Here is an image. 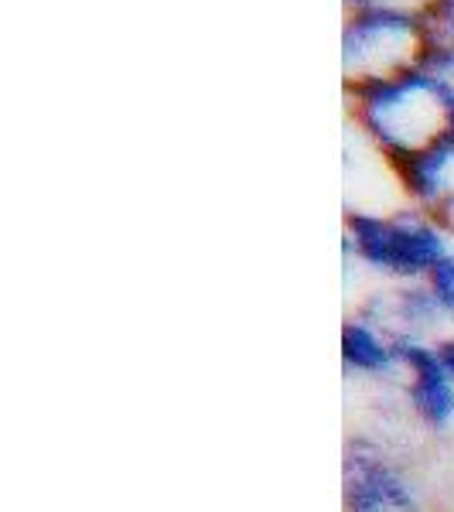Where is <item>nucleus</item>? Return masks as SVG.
I'll list each match as a JSON object with an SVG mask.
<instances>
[{"mask_svg": "<svg viewBox=\"0 0 454 512\" xmlns=\"http://www.w3.org/2000/svg\"><path fill=\"white\" fill-rule=\"evenodd\" d=\"M451 250L448 229L420 209L345 216V260L359 263L383 284H417Z\"/></svg>", "mask_w": 454, "mask_h": 512, "instance_id": "obj_2", "label": "nucleus"}, {"mask_svg": "<svg viewBox=\"0 0 454 512\" xmlns=\"http://www.w3.org/2000/svg\"><path fill=\"white\" fill-rule=\"evenodd\" d=\"M359 7H369L373 14H396V18H410V11H417L420 4L431 0H356Z\"/></svg>", "mask_w": 454, "mask_h": 512, "instance_id": "obj_10", "label": "nucleus"}, {"mask_svg": "<svg viewBox=\"0 0 454 512\" xmlns=\"http://www.w3.org/2000/svg\"><path fill=\"white\" fill-rule=\"evenodd\" d=\"M396 175L414 209L434 216L448 233H454V134L431 151L396 164Z\"/></svg>", "mask_w": 454, "mask_h": 512, "instance_id": "obj_8", "label": "nucleus"}, {"mask_svg": "<svg viewBox=\"0 0 454 512\" xmlns=\"http://www.w3.org/2000/svg\"><path fill=\"white\" fill-rule=\"evenodd\" d=\"M434 349H437V359L444 362V369H448L451 379H454V328H451L448 335H441V338H437V342H434Z\"/></svg>", "mask_w": 454, "mask_h": 512, "instance_id": "obj_11", "label": "nucleus"}, {"mask_svg": "<svg viewBox=\"0 0 454 512\" xmlns=\"http://www.w3.org/2000/svg\"><path fill=\"white\" fill-rule=\"evenodd\" d=\"M359 120L386 161L403 164L454 134V82L434 69L362 86Z\"/></svg>", "mask_w": 454, "mask_h": 512, "instance_id": "obj_1", "label": "nucleus"}, {"mask_svg": "<svg viewBox=\"0 0 454 512\" xmlns=\"http://www.w3.org/2000/svg\"><path fill=\"white\" fill-rule=\"evenodd\" d=\"M362 318L383 328L396 342H437L451 332V321L437 308L424 280L417 284H383L356 304Z\"/></svg>", "mask_w": 454, "mask_h": 512, "instance_id": "obj_6", "label": "nucleus"}, {"mask_svg": "<svg viewBox=\"0 0 454 512\" xmlns=\"http://www.w3.org/2000/svg\"><path fill=\"white\" fill-rule=\"evenodd\" d=\"M417 52L414 18L369 14V18L352 24L345 35V72H349V79L376 86V82L407 76L403 69L414 65Z\"/></svg>", "mask_w": 454, "mask_h": 512, "instance_id": "obj_5", "label": "nucleus"}, {"mask_svg": "<svg viewBox=\"0 0 454 512\" xmlns=\"http://www.w3.org/2000/svg\"><path fill=\"white\" fill-rule=\"evenodd\" d=\"M338 359H342L345 379L376 386V390H396L403 373V345L373 325L369 318H362L359 311H352L342 321L338 332Z\"/></svg>", "mask_w": 454, "mask_h": 512, "instance_id": "obj_7", "label": "nucleus"}, {"mask_svg": "<svg viewBox=\"0 0 454 512\" xmlns=\"http://www.w3.org/2000/svg\"><path fill=\"white\" fill-rule=\"evenodd\" d=\"M342 512H434L424 478L386 437L356 431L342 448Z\"/></svg>", "mask_w": 454, "mask_h": 512, "instance_id": "obj_3", "label": "nucleus"}, {"mask_svg": "<svg viewBox=\"0 0 454 512\" xmlns=\"http://www.w3.org/2000/svg\"><path fill=\"white\" fill-rule=\"evenodd\" d=\"M393 393L420 434L434 441L454 437V379L434 342H403V373Z\"/></svg>", "mask_w": 454, "mask_h": 512, "instance_id": "obj_4", "label": "nucleus"}, {"mask_svg": "<svg viewBox=\"0 0 454 512\" xmlns=\"http://www.w3.org/2000/svg\"><path fill=\"white\" fill-rule=\"evenodd\" d=\"M424 284H427V291L434 294L437 308L444 311V318H448L454 328V250L424 277Z\"/></svg>", "mask_w": 454, "mask_h": 512, "instance_id": "obj_9", "label": "nucleus"}]
</instances>
